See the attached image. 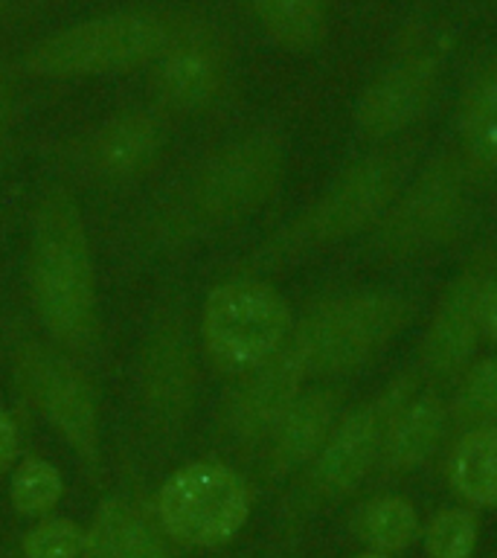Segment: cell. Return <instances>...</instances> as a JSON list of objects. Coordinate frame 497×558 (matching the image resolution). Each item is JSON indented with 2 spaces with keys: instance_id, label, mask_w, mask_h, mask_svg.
Instances as JSON below:
<instances>
[{
  "instance_id": "1",
  "label": "cell",
  "mask_w": 497,
  "mask_h": 558,
  "mask_svg": "<svg viewBox=\"0 0 497 558\" xmlns=\"http://www.w3.org/2000/svg\"><path fill=\"white\" fill-rule=\"evenodd\" d=\"M33 294L44 323L64 343H85L94 331V268L76 204L64 192L47 195L35 218Z\"/></svg>"
},
{
  "instance_id": "2",
  "label": "cell",
  "mask_w": 497,
  "mask_h": 558,
  "mask_svg": "<svg viewBox=\"0 0 497 558\" xmlns=\"http://www.w3.org/2000/svg\"><path fill=\"white\" fill-rule=\"evenodd\" d=\"M408 320V305L387 294L343 296L320 305L294 335L305 373H347L381 352Z\"/></svg>"
},
{
  "instance_id": "3",
  "label": "cell",
  "mask_w": 497,
  "mask_h": 558,
  "mask_svg": "<svg viewBox=\"0 0 497 558\" xmlns=\"http://www.w3.org/2000/svg\"><path fill=\"white\" fill-rule=\"evenodd\" d=\"M166 44L169 29L163 21L140 12H120L52 35L35 47L26 64L44 76H90L143 64L166 52Z\"/></svg>"
},
{
  "instance_id": "4",
  "label": "cell",
  "mask_w": 497,
  "mask_h": 558,
  "mask_svg": "<svg viewBox=\"0 0 497 558\" xmlns=\"http://www.w3.org/2000/svg\"><path fill=\"white\" fill-rule=\"evenodd\" d=\"M291 329L286 300L262 282H227L204 308V340L218 364L230 369L259 366L277 355Z\"/></svg>"
},
{
  "instance_id": "5",
  "label": "cell",
  "mask_w": 497,
  "mask_h": 558,
  "mask_svg": "<svg viewBox=\"0 0 497 558\" xmlns=\"http://www.w3.org/2000/svg\"><path fill=\"white\" fill-rule=\"evenodd\" d=\"M247 512L251 495L244 480L221 462H192L160 492L166 532L195 547H216L230 541Z\"/></svg>"
},
{
  "instance_id": "6",
  "label": "cell",
  "mask_w": 497,
  "mask_h": 558,
  "mask_svg": "<svg viewBox=\"0 0 497 558\" xmlns=\"http://www.w3.org/2000/svg\"><path fill=\"white\" fill-rule=\"evenodd\" d=\"M282 174V151L270 137L239 140L209 160L192 183L190 207L201 225H227L265 204Z\"/></svg>"
},
{
  "instance_id": "7",
  "label": "cell",
  "mask_w": 497,
  "mask_h": 558,
  "mask_svg": "<svg viewBox=\"0 0 497 558\" xmlns=\"http://www.w3.org/2000/svg\"><path fill=\"white\" fill-rule=\"evenodd\" d=\"M469 213V183L457 163L427 166L422 178L392 209L381 230V251L392 256H419L436 251L457 235Z\"/></svg>"
},
{
  "instance_id": "8",
  "label": "cell",
  "mask_w": 497,
  "mask_h": 558,
  "mask_svg": "<svg viewBox=\"0 0 497 558\" xmlns=\"http://www.w3.org/2000/svg\"><path fill=\"white\" fill-rule=\"evenodd\" d=\"M399 192V166L387 157H373L340 174L338 183L300 218L291 242H335L364 230L390 207Z\"/></svg>"
},
{
  "instance_id": "9",
  "label": "cell",
  "mask_w": 497,
  "mask_h": 558,
  "mask_svg": "<svg viewBox=\"0 0 497 558\" xmlns=\"http://www.w3.org/2000/svg\"><path fill=\"white\" fill-rule=\"evenodd\" d=\"M24 384L29 399L68 436L85 460H96V401L90 384L76 366L44 347L24 352Z\"/></svg>"
},
{
  "instance_id": "10",
  "label": "cell",
  "mask_w": 497,
  "mask_h": 558,
  "mask_svg": "<svg viewBox=\"0 0 497 558\" xmlns=\"http://www.w3.org/2000/svg\"><path fill=\"white\" fill-rule=\"evenodd\" d=\"M410 384H396L378 404L355 410L343 418V425L326 439L320 448V460L314 465V486L326 495H340L373 469L375 457L384 448V425L387 416L399 413V404L408 396Z\"/></svg>"
},
{
  "instance_id": "11",
  "label": "cell",
  "mask_w": 497,
  "mask_h": 558,
  "mask_svg": "<svg viewBox=\"0 0 497 558\" xmlns=\"http://www.w3.org/2000/svg\"><path fill=\"white\" fill-rule=\"evenodd\" d=\"M436 78V59L427 52L404 56L384 70L373 85L366 87L357 105V125L369 137H390L408 129L425 111Z\"/></svg>"
},
{
  "instance_id": "12",
  "label": "cell",
  "mask_w": 497,
  "mask_h": 558,
  "mask_svg": "<svg viewBox=\"0 0 497 558\" xmlns=\"http://www.w3.org/2000/svg\"><path fill=\"white\" fill-rule=\"evenodd\" d=\"M303 375L305 366L294 347L282 349L268 361H262L259 366H253V373L230 399L227 422L233 427V434L242 439H259L274 430L296 401Z\"/></svg>"
},
{
  "instance_id": "13",
  "label": "cell",
  "mask_w": 497,
  "mask_h": 558,
  "mask_svg": "<svg viewBox=\"0 0 497 558\" xmlns=\"http://www.w3.org/2000/svg\"><path fill=\"white\" fill-rule=\"evenodd\" d=\"M480 286L474 277H460L436 308L425 340V361L436 373H453L471 357L480 338Z\"/></svg>"
},
{
  "instance_id": "14",
  "label": "cell",
  "mask_w": 497,
  "mask_h": 558,
  "mask_svg": "<svg viewBox=\"0 0 497 558\" xmlns=\"http://www.w3.org/2000/svg\"><path fill=\"white\" fill-rule=\"evenodd\" d=\"M335 410H338V401L331 392L296 396V401L277 425V445H274V471L277 474L303 465L320 451L329 439Z\"/></svg>"
},
{
  "instance_id": "15",
  "label": "cell",
  "mask_w": 497,
  "mask_h": 558,
  "mask_svg": "<svg viewBox=\"0 0 497 558\" xmlns=\"http://www.w3.org/2000/svg\"><path fill=\"white\" fill-rule=\"evenodd\" d=\"M190 343L178 326H166L157 335L146 366V392L155 416L160 422H178L190 401Z\"/></svg>"
},
{
  "instance_id": "16",
  "label": "cell",
  "mask_w": 497,
  "mask_h": 558,
  "mask_svg": "<svg viewBox=\"0 0 497 558\" xmlns=\"http://www.w3.org/2000/svg\"><path fill=\"white\" fill-rule=\"evenodd\" d=\"M157 148H160V131L155 120L143 113H129L108 122L96 134L90 146V163L105 178H131L155 160Z\"/></svg>"
},
{
  "instance_id": "17",
  "label": "cell",
  "mask_w": 497,
  "mask_h": 558,
  "mask_svg": "<svg viewBox=\"0 0 497 558\" xmlns=\"http://www.w3.org/2000/svg\"><path fill=\"white\" fill-rule=\"evenodd\" d=\"M445 422H448V413L436 396H422L410 408H401L384 436V453H387L390 469L408 471L425 462L443 439Z\"/></svg>"
},
{
  "instance_id": "18",
  "label": "cell",
  "mask_w": 497,
  "mask_h": 558,
  "mask_svg": "<svg viewBox=\"0 0 497 558\" xmlns=\"http://www.w3.org/2000/svg\"><path fill=\"white\" fill-rule=\"evenodd\" d=\"M218 61L207 44H178L157 70V90L174 108H198L216 94Z\"/></svg>"
},
{
  "instance_id": "19",
  "label": "cell",
  "mask_w": 497,
  "mask_h": 558,
  "mask_svg": "<svg viewBox=\"0 0 497 558\" xmlns=\"http://www.w3.org/2000/svg\"><path fill=\"white\" fill-rule=\"evenodd\" d=\"M85 558H166V549L146 521L125 504H105L85 538Z\"/></svg>"
},
{
  "instance_id": "20",
  "label": "cell",
  "mask_w": 497,
  "mask_h": 558,
  "mask_svg": "<svg viewBox=\"0 0 497 558\" xmlns=\"http://www.w3.org/2000/svg\"><path fill=\"white\" fill-rule=\"evenodd\" d=\"M451 483L471 504L497 506V427L474 430L457 445Z\"/></svg>"
},
{
  "instance_id": "21",
  "label": "cell",
  "mask_w": 497,
  "mask_h": 558,
  "mask_svg": "<svg viewBox=\"0 0 497 558\" xmlns=\"http://www.w3.org/2000/svg\"><path fill=\"white\" fill-rule=\"evenodd\" d=\"M462 146L474 163L497 169V68L486 70L462 105Z\"/></svg>"
},
{
  "instance_id": "22",
  "label": "cell",
  "mask_w": 497,
  "mask_h": 558,
  "mask_svg": "<svg viewBox=\"0 0 497 558\" xmlns=\"http://www.w3.org/2000/svg\"><path fill=\"white\" fill-rule=\"evenodd\" d=\"M253 9L265 29L291 50H308L320 41L326 0H253Z\"/></svg>"
},
{
  "instance_id": "23",
  "label": "cell",
  "mask_w": 497,
  "mask_h": 558,
  "mask_svg": "<svg viewBox=\"0 0 497 558\" xmlns=\"http://www.w3.org/2000/svg\"><path fill=\"white\" fill-rule=\"evenodd\" d=\"M416 509L401 497H381L366 506L361 514V535L381 553L404 549L416 538Z\"/></svg>"
},
{
  "instance_id": "24",
  "label": "cell",
  "mask_w": 497,
  "mask_h": 558,
  "mask_svg": "<svg viewBox=\"0 0 497 558\" xmlns=\"http://www.w3.org/2000/svg\"><path fill=\"white\" fill-rule=\"evenodd\" d=\"M61 495L59 471L41 460H26L15 474L12 483V500L17 512L38 514L52 509V504Z\"/></svg>"
},
{
  "instance_id": "25",
  "label": "cell",
  "mask_w": 497,
  "mask_h": 558,
  "mask_svg": "<svg viewBox=\"0 0 497 558\" xmlns=\"http://www.w3.org/2000/svg\"><path fill=\"white\" fill-rule=\"evenodd\" d=\"M477 544V521L469 512L445 509L427 526L431 558H471Z\"/></svg>"
},
{
  "instance_id": "26",
  "label": "cell",
  "mask_w": 497,
  "mask_h": 558,
  "mask_svg": "<svg viewBox=\"0 0 497 558\" xmlns=\"http://www.w3.org/2000/svg\"><path fill=\"white\" fill-rule=\"evenodd\" d=\"M457 416L462 422H483L497 416V357L471 369L457 399Z\"/></svg>"
},
{
  "instance_id": "27",
  "label": "cell",
  "mask_w": 497,
  "mask_h": 558,
  "mask_svg": "<svg viewBox=\"0 0 497 558\" xmlns=\"http://www.w3.org/2000/svg\"><path fill=\"white\" fill-rule=\"evenodd\" d=\"M24 549L29 558H78V553L85 549V535L76 523L47 521L29 532Z\"/></svg>"
},
{
  "instance_id": "28",
  "label": "cell",
  "mask_w": 497,
  "mask_h": 558,
  "mask_svg": "<svg viewBox=\"0 0 497 558\" xmlns=\"http://www.w3.org/2000/svg\"><path fill=\"white\" fill-rule=\"evenodd\" d=\"M480 331H486L488 338L497 340V282L483 286L480 291Z\"/></svg>"
},
{
  "instance_id": "29",
  "label": "cell",
  "mask_w": 497,
  "mask_h": 558,
  "mask_svg": "<svg viewBox=\"0 0 497 558\" xmlns=\"http://www.w3.org/2000/svg\"><path fill=\"white\" fill-rule=\"evenodd\" d=\"M17 448V434L15 425H12V418L0 410V469H7L12 457H15Z\"/></svg>"
},
{
  "instance_id": "30",
  "label": "cell",
  "mask_w": 497,
  "mask_h": 558,
  "mask_svg": "<svg viewBox=\"0 0 497 558\" xmlns=\"http://www.w3.org/2000/svg\"><path fill=\"white\" fill-rule=\"evenodd\" d=\"M3 120H7V102H3V90H0V131H3Z\"/></svg>"
},
{
  "instance_id": "31",
  "label": "cell",
  "mask_w": 497,
  "mask_h": 558,
  "mask_svg": "<svg viewBox=\"0 0 497 558\" xmlns=\"http://www.w3.org/2000/svg\"><path fill=\"white\" fill-rule=\"evenodd\" d=\"M355 558H387L384 553H366V556H355Z\"/></svg>"
}]
</instances>
